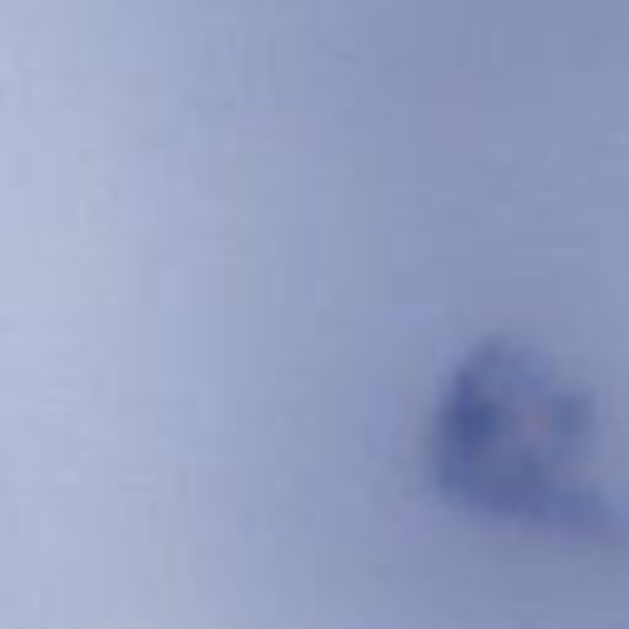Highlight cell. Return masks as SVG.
Segmentation results:
<instances>
[{
	"label": "cell",
	"instance_id": "obj_1",
	"mask_svg": "<svg viewBox=\"0 0 629 629\" xmlns=\"http://www.w3.org/2000/svg\"><path fill=\"white\" fill-rule=\"evenodd\" d=\"M423 286H433V276H399V290H423ZM340 295H369V290H340ZM295 300H330V295H295ZM251 305H286V300H251ZM187 310H236V305H187ZM153 315H158V310H153ZM163 315H168V310H163Z\"/></svg>",
	"mask_w": 629,
	"mask_h": 629
},
{
	"label": "cell",
	"instance_id": "obj_2",
	"mask_svg": "<svg viewBox=\"0 0 629 629\" xmlns=\"http://www.w3.org/2000/svg\"><path fill=\"white\" fill-rule=\"evenodd\" d=\"M374 286H384V276H359V290H374ZM305 295H330V290H305ZM256 300H261V295H256ZM266 300H286V295H266ZM207 305H217V300H207ZM227 305H241V300H227Z\"/></svg>",
	"mask_w": 629,
	"mask_h": 629
}]
</instances>
